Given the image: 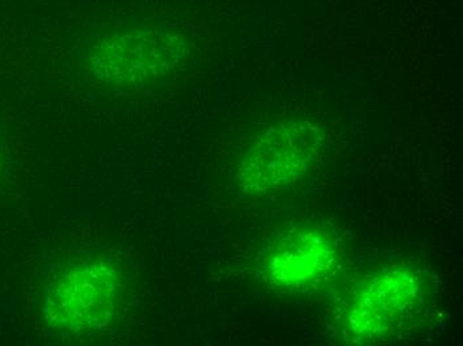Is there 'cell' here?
Masks as SVG:
<instances>
[{
  "label": "cell",
  "instance_id": "cell-1",
  "mask_svg": "<svg viewBox=\"0 0 463 346\" xmlns=\"http://www.w3.org/2000/svg\"><path fill=\"white\" fill-rule=\"evenodd\" d=\"M188 55L180 28L162 22H129L104 31L87 49L90 76L104 86L139 89L176 71Z\"/></svg>",
  "mask_w": 463,
  "mask_h": 346
},
{
  "label": "cell",
  "instance_id": "cell-2",
  "mask_svg": "<svg viewBox=\"0 0 463 346\" xmlns=\"http://www.w3.org/2000/svg\"><path fill=\"white\" fill-rule=\"evenodd\" d=\"M326 143L320 124L282 120L267 126L242 151L237 179L250 195L285 190L300 182L318 162Z\"/></svg>",
  "mask_w": 463,
  "mask_h": 346
},
{
  "label": "cell",
  "instance_id": "cell-3",
  "mask_svg": "<svg viewBox=\"0 0 463 346\" xmlns=\"http://www.w3.org/2000/svg\"><path fill=\"white\" fill-rule=\"evenodd\" d=\"M120 283L111 264H72L51 278L43 297L47 325L71 336L101 331L118 308Z\"/></svg>",
  "mask_w": 463,
  "mask_h": 346
},
{
  "label": "cell",
  "instance_id": "cell-4",
  "mask_svg": "<svg viewBox=\"0 0 463 346\" xmlns=\"http://www.w3.org/2000/svg\"><path fill=\"white\" fill-rule=\"evenodd\" d=\"M420 301V278L411 269H388L357 288L344 311V329L354 341L393 334Z\"/></svg>",
  "mask_w": 463,
  "mask_h": 346
},
{
  "label": "cell",
  "instance_id": "cell-5",
  "mask_svg": "<svg viewBox=\"0 0 463 346\" xmlns=\"http://www.w3.org/2000/svg\"><path fill=\"white\" fill-rule=\"evenodd\" d=\"M340 256V247L330 232L318 227H298L270 246L262 271L275 288L309 292L330 277Z\"/></svg>",
  "mask_w": 463,
  "mask_h": 346
}]
</instances>
